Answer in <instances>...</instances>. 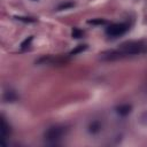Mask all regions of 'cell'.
<instances>
[{
  "mask_svg": "<svg viewBox=\"0 0 147 147\" xmlns=\"http://www.w3.org/2000/svg\"><path fill=\"white\" fill-rule=\"evenodd\" d=\"M100 129H101V124H100V122H98V121L92 122V123L90 124V126H88V131H90L91 133H98V132L100 131Z\"/></svg>",
  "mask_w": 147,
  "mask_h": 147,
  "instance_id": "4",
  "label": "cell"
},
{
  "mask_svg": "<svg viewBox=\"0 0 147 147\" xmlns=\"http://www.w3.org/2000/svg\"><path fill=\"white\" fill-rule=\"evenodd\" d=\"M16 18H17V20H20V21H23V22H34V20H33V18H31V17H22V16H16Z\"/></svg>",
  "mask_w": 147,
  "mask_h": 147,
  "instance_id": "12",
  "label": "cell"
},
{
  "mask_svg": "<svg viewBox=\"0 0 147 147\" xmlns=\"http://www.w3.org/2000/svg\"><path fill=\"white\" fill-rule=\"evenodd\" d=\"M71 7H74V3L72 2H68V3H63V5H61V6H59V10H62V9H67V8H71Z\"/></svg>",
  "mask_w": 147,
  "mask_h": 147,
  "instance_id": "11",
  "label": "cell"
},
{
  "mask_svg": "<svg viewBox=\"0 0 147 147\" xmlns=\"http://www.w3.org/2000/svg\"><path fill=\"white\" fill-rule=\"evenodd\" d=\"M32 39H33V37H32V36H30L29 38H26L25 40H23V41H22V44H21V47H22V48H25V47H28V46L31 44Z\"/></svg>",
  "mask_w": 147,
  "mask_h": 147,
  "instance_id": "9",
  "label": "cell"
},
{
  "mask_svg": "<svg viewBox=\"0 0 147 147\" xmlns=\"http://www.w3.org/2000/svg\"><path fill=\"white\" fill-rule=\"evenodd\" d=\"M127 29L129 26L125 23H116V24H111L110 26H108L106 29V33L111 37H117V36L125 33Z\"/></svg>",
  "mask_w": 147,
  "mask_h": 147,
  "instance_id": "1",
  "label": "cell"
},
{
  "mask_svg": "<svg viewBox=\"0 0 147 147\" xmlns=\"http://www.w3.org/2000/svg\"><path fill=\"white\" fill-rule=\"evenodd\" d=\"M131 110H132V106H131V105H121L119 107L116 108L117 114L121 115V116H126V115H129V114L131 113Z\"/></svg>",
  "mask_w": 147,
  "mask_h": 147,
  "instance_id": "3",
  "label": "cell"
},
{
  "mask_svg": "<svg viewBox=\"0 0 147 147\" xmlns=\"http://www.w3.org/2000/svg\"><path fill=\"white\" fill-rule=\"evenodd\" d=\"M87 48V45H79L78 47H76L75 49H72L71 52H70V54L71 55H75V54H78V53H80V52H83V51H85Z\"/></svg>",
  "mask_w": 147,
  "mask_h": 147,
  "instance_id": "7",
  "label": "cell"
},
{
  "mask_svg": "<svg viewBox=\"0 0 147 147\" xmlns=\"http://www.w3.org/2000/svg\"><path fill=\"white\" fill-rule=\"evenodd\" d=\"M63 133H64L63 127L53 126V127H49V129L45 132L44 137H45V139H46L47 141H56L57 139H60V138L62 137Z\"/></svg>",
  "mask_w": 147,
  "mask_h": 147,
  "instance_id": "2",
  "label": "cell"
},
{
  "mask_svg": "<svg viewBox=\"0 0 147 147\" xmlns=\"http://www.w3.org/2000/svg\"><path fill=\"white\" fill-rule=\"evenodd\" d=\"M71 36H72L74 38H80V37H83V31L76 28V29H74V30H72Z\"/></svg>",
  "mask_w": 147,
  "mask_h": 147,
  "instance_id": "8",
  "label": "cell"
},
{
  "mask_svg": "<svg viewBox=\"0 0 147 147\" xmlns=\"http://www.w3.org/2000/svg\"><path fill=\"white\" fill-rule=\"evenodd\" d=\"M87 23H90V24H105L106 21L101 20V18H96V20H90V21H87Z\"/></svg>",
  "mask_w": 147,
  "mask_h": 147,
  "instance_id": "10",
  "label": "cell"
},
{
  "mask_svg": "<svg viewBox=\"0 0 147 147\" xmlns=\"http://www.w3.org/2000/svg\"><path fill=\"white\" fill-rule=\"evenodd\" d=\"M16 98H17V95H16L15 92H13V91H8V92H6V94H5V99H6L7 101H9V102L15 101Z\"/></svg>",
  "mask_w": 147,
  "mask_h": 147,
  "instance_id": "5",
  "label": "cell"
},
{
  "mask_svg": "<svg viewBox=\"0 0 147 147\" xmlns=\"http://www.w3.org/2000/svg\"><path fill=\"white\" fill-rule=\"evenodd\" d=\"M7 133H8V125L6 124L5 119L1 118V137L5 138L7 136Z\"/></svg>",
  "mask_w": 147,
  "mask_h": 147,
  "instance_id": "6",
  "label": "cell"
}]
</instances>
